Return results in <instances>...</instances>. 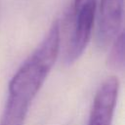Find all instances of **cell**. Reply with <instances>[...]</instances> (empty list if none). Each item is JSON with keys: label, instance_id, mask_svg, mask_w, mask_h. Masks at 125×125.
<instances>
[{"label": "cell", "instance_id": "cell-1", "mask_svg": "<svg viewBox=\"0 0 125 125\" xmlns=\"http://www.w3.org/2000/svg\"><path fill=\"white\" fill-rule=\"evenodd\" d=\"M61 23L57 20L34 52L22 62L9 83L0 125H23L29 106L46 81L61 49Z\"/></svg>", "mask_w": 125, "mask_h": 125}, {"label": "cell", "instance_id": "cell-2", "mask_svg": "<svg viewBox=\"0 0 125 125\" xmlns=\"http://www.w3.org/2000/svg\"><path fill=\"white\" fill-rule=\"evenodd\" d=\"M96 13V0H72L65 21L67 31L65 63H73L85 52L95 27Z\"/></svg>", "mask_w": 125, "mask_h": 125}, {"label": "cell", "instance_id": "cell-3", "mask_svg": "<svg viewBox=\"0 0 125 125\" xmlns=\"http://www.w3.org/2000/svg\"><path fill=\"white\" fill-rule=\"evenodd\" d=\"M124 16V0H100L96 13V43L99 48H105L121 32Z\"/></svg>", "mask_w": 125, "mask_h": 125}, {"label": "cell", "instance_id": "cell-4", "mask_svg": "<svg viewBox=\"0 0 125 125\" xmlns=\"http://www.w3.org/2000/svg\"><path fill=\"white\" fill-rule=\"evenodd\" d=\"M119 93V80L115 76L106 78L96 92L88 125H112Z\"/></svg>", "mask_w": 125, "mask_h": 125}, {"label": "cell", "instance_id": "cell-5", "mask_svg": "<svg viewBox=\"0 0 125 125\" xmlns=\"http://www.w3.org/2000/svg\"><path fill=\"white\" fill-rule=\"evenodd\" d=\"M124 50H125V37L124 32L121 31L111 43L107 62L110 67L122 70L124 68Z\"/></svg>", "mask_w": 125, "mask_h": 125}]
</instances>
